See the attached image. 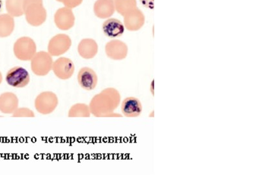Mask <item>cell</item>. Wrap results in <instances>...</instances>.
Returning <instances> with one entry per match:
<instances>
[{
    "instance_id": "cell-1",
    "label": "cell",
    "mask_w": 258,
    "mask_h": 193,
    "mask_svg": "<svg viewBox=\"0 0 258 193\" xmlns=\"http://www.w3.org/2000/svg\"><path fill=\"white\" fill-rule=\"evenodd\" d=\"M120 103V95L117 89L107 88L96 94L90 102L92 115L96 117H114V111Z\"/></svg>"
},
{
    "instance_id": "cell-2",
    "label": "cell",
    "mask_w": 258,
    "mask_h": 193,
    "mask_svg": "<svg viewBox=\"0 0 258 193\" xmlns=\"http://www.w3.org/2000/svg\"><path fill=\"white\" fill-rule=\"evenodd\" d=\"M24 15L27 22L32 27L41 26L47 20V11L43 0H25Z\"/></svg>"
},
{
    "instance_id": "cell-3",
    "label": "cell",
    "mask_w": 258,
    "mask_h": 193,
    "mask_svg": "<svg viewBox=\"0 0 258 193\" xmlns=\"http://www.w3.org/2000/svg\"><path fill=\"white\" fill-rule=\"evenodd\" d=\"M36 43L29 37H22L18 39L14 44V54L20 61H31L36 54Z\"/></svg>"
},
{
    "instance_id": "cell-4",
    "label": "cell",
    "mask_w": 258,
    "mask_h": 193,
    "mask_svg": "<svg viewBox=\"0 0 258 193\" xmlns=\"http://www.w3.org/2000/svg\"><path fill=\"white\" fill-rule=\"evenodd\" d=\"M32 72L38 76H45L52 70V57L45 51L36 52L31 60Z\"/></svg>"
},
{
    "instance_id": "cell-5",
    "label": "cell",
    "mask_w": 258,
    "mask_h": 193,
    "mask_svg": "<svg viewBox=\"0 0 258 193\" xmlns=\"http://www.w3.org/2000/svg\"><path fill=\"white\" fill-rule=\"evenodd\" d=\"M58 98L52 91H43L36 96L34 107L41 115L52 114L58 105Z\"/></svg>"
},
{
    "instance_id": "cell-6",
    "label": "cell",
    "mask_w": 258,
    "mask_h": 193,
    "mask_svg": "<svg viewBox=\"0 0 258 193\" xmlns=\"http://www.w3.org/2000/svg\"><path fill=\"white\" fill-rule=\"evenodd\" d=\"M72 40L67 34H59L52 37L48 44V52L51 56L58 57L69 51Z\"/></svg>"
},
{
    "instance_id": "cell-7",
    "label": "cell",
    "mask_w": 258,
    "mask_h": 193,
    "mask_svg": "<svg viewBox=\"0 0 258 193\" xmlns=\"http://www.w3.org/2000/svg\"><path fill=\"white\" fill-rule=\"evenodd\" d=\"M6 79L8 84L14 88H22L29 84L30 75L26 69L15 66L7 73Z\"/></svg>"
},
{
    "instance_id": "cell-8",
    "label": "cell",
    "mask_w": 258,
    "mask_h": 193,
    "mask_svg": "<svg viewBox=\"0 0 258 193\" xmlns=\"http://www.w3.org/2000/svg\"><path fill=\"white\" fill-rule=\"evenodd\" d=\"M52 70L54 75L61 80H68L73 76L75 66L71 59L61 57L53 63Z\"/></svg>"
},
{
    "instance_id": "cell-9",
    "label": "cell",
    "mask_w": 258,
    "mask_h": 193,
    "mask_svg": "<svg viewBox=\"0 0 258 193\" xmlns=\"http://www.w3.org/2000/svg\"><path fill=\"white\" fill-rule=\"evenodd\" d=\"M54 20L57 28L61 31H69L75 25V16L72 9L64 7L55 13Z\"/></svg>"
},
{
    "instance_id": "cell-10",
    "label": "cell",
    "mask_w": 258,
    "mask_h": 193,
    "mask_svg": "<svg viewBox=\"0 0 258 193\" xmlns=\"http://www.w3.org/2000/svg\"><path fill=\"white\" fill-rule=\"evenodd\" d=\"M77 79L78 84L85 90H93L98 84V75L93 69L89 67L81 68L78 73Z\"/></svg>"
},
{
    "instance_id": "cell-11",
    "label": "cell",
    "mask_w": 258,
    "mask_h": 193,
    "mask_svg": "<svg viewBox=\"0 0 258 193\" xmlns=\"http://www.w3.org/2000/svg\"><path fill=\"white\" fill-rule=\"evenodd\" d=\"M105 53L110 59L122 60L127 56V45L120 40L110 41L105 45Z\"/></svg>"
},
{
    "instance_id": "cell-12",
    "label": "cell",
    "mask_w": 258,
    "mask_h": 193,
    "mask_svg": "<svg viewBox=\"0 0 258 193\" xmlns=\"http://www.w3.org/2000/svg\"><path fill=\"white\" fill-rule=\"evenodd\" d=\"M123 17L124 26L129 31H139L145 24L144 14L138 8L126 14Z\"/></svg>"
},
{
    "instance_id": "cell-13",
    "label": "cell",
    "mask_w": 258,
    "mask_h": 193,
    "mask_svg": "<svg viewBox=\"0 0 258 193\" xmlns=\"http://www.w3.org/2000/svg\"><path fill=\"white\" fill-rule=\"evenodd\" d=\"M121 110L125 117H139L142 114L143 110L141 101L134 96L126 98L122 101Z\"/></svg>"
},
{
    "instance_id": "cell-14",
    "label": "cell",
    "mask_w": 258,
    "mask_h": 193,
    "mask_svg": "<svg viewBox=\"0 0 258 193\" xmlns=\"http://www.w3.org/2000/svg\"><path fill=\"white\" fill-rule=\"evenodd\" d=\"M102 29L106 36L116 38L123 35L125 32V26L120 20L110 18L103 23Z\"/></svg>"
},
{
    "instance_id": "cell-15",
    "label": "cell",
    "mask_w": 258,
    "mask_h": 193,
    "mask_svg": "<svg viewBox=\"0 0 258 193\" xmlns=\"http://www.w3.org/2000/svg\"><path fill=\"white\" fill-rule=\"evenodd\" d=\"M19 100L13 92H5L0 95V112L4 114H13L18 109Z\"/></svg>"
},
{
    "instance_id": "cell-16",
    "label": "cell",
    "mask_w": 258,
    "mask_h": 193,
    "mask_svg": "<svg viewBox=\"0 0 258 193\" xmlns=\"http://www.w3.org/2000/svg\"><path fill=\"white\" fill-rule=\"evenodd\" d=\"M115 11L114 0H97L94 5V13L100 19L111 17Z\"/></svg>"
},
{
    "instance_id": "cell-17",
    "label": "cell",
    "mask_w": 258,
    "mask_h": 193,
    "mask_svg": "<svg viewBox=\"0 0 258 193\" xmlns=\"http://www.w3.org/2000/svg\"><path fill=\"white\" fill-rule=\"evenodd\" d=\"M78 52L82 58L91 59L94 58L98 54V45L93 39H84L80 41L78 46Z\"/></svg>"
},
{
    "instance_id": "cell-18",
    "label": "cell",
    "mask_w": 258,
    "mask_h": 193,
    "mask_svg": "<svg viewBox=\"0 0 258 193\" xmlns=\"http://www.w3.org/2000/svg\"><path fill=\"white\" fill-rule=\"evenodd\" d=\"M15 22L13 16L9 14L0 15V38H8L15 30Z\"/></svg>"
},
{
    "instance_id": "cell-19",
    "label": "cell",
    "mask_w": 258,
    "mask_h": 193,
    "mask_svg": "<svg viewBox=\"0 0 258 193\" xmlns=\"http://www.w3.org/2000/svg\"><path fill=\"white\" fill-rule=\"evenodd\" d=\"M25 0H6L8 14L13 18L21 17L24 15Z\"/></svg>"
},
{
    "instance_id": "cell-20",
    "label": "cell",
    "mask_w": 258,
    "mask_h": 193,
    "mask_svg": "<svg viewBox=\"0 0 258 193\" xmlns=\"http://www.w3.org/2000/svg\"><path fill=\"white\" fill-rule=\"evenodd\" d=\"M115 9L121 16H125L137 8V0H114Z\"/></svg>"
},
{
    "instance_id": "cell-21",
    "label": "cell",
    "mask_w": 258,
    "mask_h": 193,
    "mask_svg": "<svg viewBox=\"0 0 258 193\" xmlns=\"http://www.w3.org/2000/svg\"><path fill=\"white\" fill-rule=\"evenodd\" d=\"M91 110L89 106L84 103H77L72 106L69 110V117H90Z\"/></svg>"
},
{
    "instance_id": "cell-22",
    "label": "cell",
    "mask_w": 258,
    "mask_h": 193,
    "mask_svg": "<svg viewBox=\"0 0 258 193\" xmlns=\"http://www.w3.org/2000/svg\"><path fill=\"white\" fill-rule=\"evenodd\" d=\"M13 117H35V114L32 110L28 108H18L13 114Z\"/></svg>"
},
{
    "instance_id": "cell-23",
    "label": "cell",
    "mask_w": 258,
    "mask_h": 193,
    "mask_svg": "<svg viewBox=\"0 0 258 193\" xmlns=\"http://www.w3.org/2000/svg\"><path fill=\"white\" fill-rule=\"evenodd\" d=\"M84 0H62L61 3H63L66 8L73 9L80 6Z\"/></svg>"
},
{
    "instance_id": "cell-24",
    "label": "cell",
    "mask_w": 258,
    "mask_h": 193,
    "mask_svg": "<svg viewBox=\"0 0 258 193\" xmlns=\"http://www.w3.org/2000/svg\"><path fill=\"white\" fill-rule=\"evenodd\" d=\"M153 2L154 0H141L142 4L148 8H151V7H153Z\"/></svg>"
},
{
    "instance_id": "cell-25",
    "label": "cell",
    "mask_w": 258,
    "mask_h": 193,
    "mask_svg": "<svg viewBox=\"0 0 258 193\" xmlns=\"http://www.w3.org/2000/svg\"><path fill=\"white\" fill-rule=\"evenodd\" d=\"M4 9V3L2 0H0V14L2 13Z\"/></svg>"
},
{
    "instance_id": "cell-26",
    "label": "cell",
    "mask_w": 258,
    "mask_h": 193,
    "mask_svg": "<svg viewBox=\"0 0 258 193\" xmlns=\"http://www.w3.org/2000/svg\"><path fill=\"white\" fill-rule=\"evenodd\" d=\"M2 81H3V76H2V72H0V84H2Z\"/></svg>"
},
{
    "instance_id": "cell-27",
    "label": "cell",
    "mask_w": 258,
    "mask_h": 193,
    "mask_svg": "<svg viewBox=\"0 0 258 193\" xmlns=\"http://www.w3.org/2000/svg\"><path fill=\"white\" fill-rule=\"evenodd\" d=\"M56 1L58 2H62V0H56Z\"/></svg>"
}]
</instances>
